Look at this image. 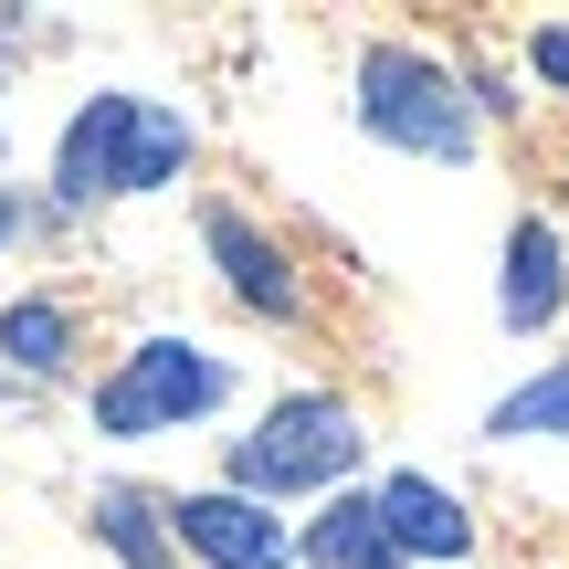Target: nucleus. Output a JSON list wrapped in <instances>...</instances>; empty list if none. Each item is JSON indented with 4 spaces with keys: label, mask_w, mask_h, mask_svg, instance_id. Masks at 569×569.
<instances>
[{
    "label": "nucleus",
    "mask_w": 569,
    "mask_h": 569,
    "mask_svg": "<svg viewBox=\"0 0 569 569\" xmlns=\"http://www.w3.org/2000/svg\"><path fill=\"white\" fill-rule=\"evenodd\" d=\"M559 306H569V253H559V222L517 211V232H507V274H496V317H507L517 338H538Z\"/></svg>",
    "instance_id": "obj_7"
},
{
    "label": "nucleus",
    "mask_w": 569,
    "mask_h": 569,
    "mask_svg": "<svg viewBox=\"0 0 569 569\" xmlns=\"http://www.w3.org/2000/svg\"><path fill=\"white\" fill-rule=\"evenodd\" d=\"M486 443H569V359H549L528 390L486 411Z\"/></svg>",
    "instance_id": "obj_12"
},
{
    "label": "nucleus",
    "mask_w": 569,
    "mask_h": 569,
    "mask_svg": "<svg viewBox=\"0 0 569 569\" xmlns=\"http://www.w3.org/2000/svg\"><path fill=\"white\" fill-rule=\"evenodd\" d=\"M201 243H211L222 284L253 306V317H274V327L306 317V284H296V264H284V243H274L264 222H243V201H211V211H201Z\"/></svg>",
    "instance_id": "obj_6"
},
{
    "label": "nucleus",
    "mask_w": 569,
    "mask_h": 569,
    "mask_svg": "<svg viewBox=\"0 0 569 569\" xmlns=\"http://www.w3.org/2000/svg\"><path fill=\"white\" fill-rule=\"evenodd\" d=\"M528 74L549 84V96H569V21H538L528 32Z\"/></svg>",
    "instance_id": "obj_13"
},
{
    "label": "nucleus",
    "mask_w": 569,
    "mask_h": 569,
    "mask_svg": "<svg viewBox=\"0 0 569 569\" xmlns=\"http://www.w3.org/2000/svg\"><path fill=\"white\" fill-rule=\"evenodd\" d=\"M296 559L306 569H401V549H390V528H380L369 496H327V517H306Z\"/></svg>",
    "instance_id": "obj_9"
},
{
    "label": "nucleus",
    "mask_w": 569,
    "mask_h": 569,
    "mask_svg": "<svg viewBox=\"0 0 569 569\" xmlns=\"http://www.w3.org/2000/svg\"><path fill=\"white\" fill-rule=\"evenodd\" d=\"M369 507H380V528H390V549H401V559H475L465 496H443L432 475H390Z\"/></svg>",
    "instance_id": "obj_8"
},
{
    "label": "nucleus",
    "mask_w": 569,
    "mask_h": 569,
    "mask_svg": "<svg viewBox=\"0 0 569 569\" xmlns=\"http://www.w3.org/2000/svg\"><path fill=\"white\" fill-rule=\"evenodd\" d=\"M0 359H11L21 380H53V369L74 359V306H63V296H21V306H0Z\"/></svg>",
    "instance_id": "obj_11"
},
{
    "label": "nucleus",
    "mask_w": 569,
    "mask_h": 569,
    "mask_svg": "<svg viewBox=\"0 0 569 569\" xmlns=\"http://www.w3.org/2000/svg\"><path fill=\"white\" fill-rule=\"evenodd\" d=\"M359 453H369V432L338 390H284L253 432L222 443V486L253 496V507H274V496H338V475H359Z\"/></svg>",
    "instance_id": "obj_2"
},
{
    "label": "nucleus",
    "mask_w": 569,
    "mask_h": 569,
    "mask_svg": "<svg viewBox=\"0 0 569 569\" xmlns=\"http://www.w3.org/2000/svg\"><path fill=\"white\" fill-rule=\"evenodd\" d=\"M84 528H96V549L117 559V569H180V538H169L159 507H148V496H127V486H106Z\"/></svg>",
    "instance_id": "obj_10"
},
{
    "label": "nucleus",
    "mask_w": 569,
    "mask_h": 569,
    "mask_svg": "<svg viewBox=\"0 0 569 569\" xmlns=\"http://www.w3.org/2000/svg\"><path fill=\"white\" fill-rule=\"evenodd\" d=\"M21 222H32V211H21V201H11V190H0V253H11V243H21Z\"/></svg>",
    "instance_id": "obj_14"
},
{
    "label": "nucleus",
    "mask_w": 569,
    "mask_h": 569,
    "mask_svg": "<svg viewBox=\"0 0 569 569\" xmlns=\"http://www.w3.org/2000/svg\"><path fill=\"white\" fill-rule=\"evenodd\" d=\"M169 538H180V559L201 569H296V538H284L274 507H253V496L232 486H201V496H169Z\"/></svg>",
    "instance_id": "obj_5"
},
{
    "label": "nucleus",
    "mask_w": 569,
    "mask_h": 569,
    "mask_svg": "<svg viewBox=\"0 0 569 569\" xmlns=\"http://www.w3.org/2000/svg\"><path fill=\"white\" fill-rule=\"evenodd\" d=\"M359 127L380 148H401V159L465 169L475 159V84L443 53H422V42H369L359 53Z\"/></svg>",
    "instance_id": "obj_3"
},
{
    "label": "nucleus",
    "mask_w": 569,
    "mask_h": 569,
    "mask_svg": "<svg viewBox=\"0 0 569 569\" xmlns=\"http://www.w3.org/2000/svg\"><path fill=\"white\" fill-rule=\"evenodd\" d=\"M180 159H190V117H180V106L106 84V96H84L74 117H63V138H53V201L63 211L127 201V190L180 180Z\"/></svg>",
    "instance_id": "obj_1"
},
{
    "label": "nucleus",
    "mask_w": 569,
    "mask_h": 569,
    "mask_svg": "<svg viewBox=\"0 0 569 569\" xmlns=\"http://www.w3.org/2000/svg\"><path fill=\"white\" fill-rule=\"evenodd\" d=\"M222 401H232V369L222 359H201L190 338H138L96 380V432H106V443H148V432L211 422Z\"/></svg>",
    "instance_id": "obj_4"
}]
</instances>
